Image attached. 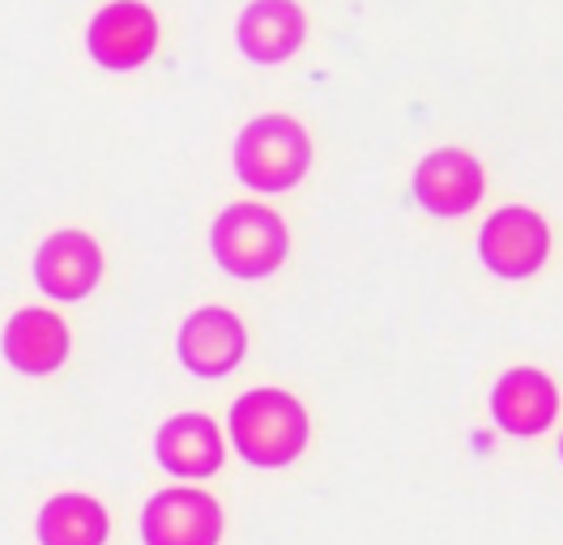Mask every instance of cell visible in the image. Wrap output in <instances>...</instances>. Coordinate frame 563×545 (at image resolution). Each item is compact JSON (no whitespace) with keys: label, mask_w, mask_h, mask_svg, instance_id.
Returning a JSON list of instances; mask_svg holds the SVG:
<instances>
[{"label":"cell","mask_w":563,"mask_h":545,"mask_svg":"<svg viewBox=\"0 0 563 545\" xmlns=\"http://www.w3.org/2000/svg\"><path fill=\"white\" fill-rule=\"evenodd\" d=\"M308 435H312L308 409L282 388H252L231 405V440L256 469H282L299 460Z\"/></svg>","instance_id":"cell-1"},{"label":"cell","mask_w":563,"mask_h":545,"mask_svg":"<svg viewBox=\"0 0 563 545\" xmlns=\"http://www.w3.org/2000/svg\"><path fill=\"white\" fill-rule=\"evenodd\" d=\"M312 167V136L290 115H256L235 136V175L256 192H290Z\"/></svg>","instance_id":"cell-2"},{"label":"cell","mask_w":563,"mask_h":545,"mask_svg":"<svg viewBox=\"0 0 563 545\" xmlns=\"http://www.w3.org/2000/svg\"><path fill=\"white\" fill-rule=\"evenodd\" d=\"M213 260L231 277L240 281H256V277H269L286 265L290 256V231L274 209L256 201L227 204L218 218H213L210 231Z\"/></svg>","instance_id":"cell-3"},{"label":"cell","mask_w":563,"mask_h":545,"mask_svg":"<svg viewBox=\"0 0 563 545\" xmlns=\"http://www.w3.org/2000/svg\"><path fill=\"white\" fill-rule=\"evenodd\" d=\"M478 256L495 277L526 281L551 256V226L542 222V213H533L526 204H504L483 222Z\"/></svg>","instance_id":"cell-4"},{"label":"cell","mask_w":563,"mask_h":545,"mask_svg":"<svg viewBox=\"0 0 563 545\" xmlns=\"http://www.w3.org/2000/svg\"><path fill=\"white\" fill-rule=\"evenodd\" d=\"M145 545H218L222 542V508L197 486L158 490L141 511Z\"/></svg>","instance_id":"cell-5"},{"label":"cell","mask_w":563,"mask_h":545,"mask_svg":"<svg viewBox=\"0 0 563 545\" xmlns=\"http://www.w3.org/2000/svg\"><path fill=\"white\" fill-rule=\"evenodd\" d=\"M483 192H487L483 163L457 145L431 149L415 170V197L435 218H465L470 209H478Z\"/></svg>","instance_id":"cell-6"},{"label":"cell","mask_w":563,"mask_h":545,"mask_svg":"<svg viewBox=\"0 0 563 545\" xmlns=\"http://www.w3.org/2000/svg\"><path fill=\"white\" fill-rule=\"evenodd\" d=\"M86 47H90L95 65L111 68V73L141 68L158 47V18L141 0H111L107 9L95 13V22L86 31Z\"/></svg>","instance_id":"cell-7"},{"label":"cell","mask_w":563,"mask_h":545,"mask_svg":"<svg viewBox=\"0 0 563 545\" xmlns=\"http://www.w3.org/2000/svg\"><path fill=\"white\" fill-rule=\"evenodd\" d=\"M179 363L201 379L231 375L247 354V329L244 320L227 307H197L184 324H179Z\"/></svg>","instance_id":"cell-8"},{"label":"cell","mask_w":563,"mask_h":545,"mask_svg":"<svg viewBox=\"0 0 563 545\" xmlns=\"http://www.w3.org/2000/svg\"><path fill=\"white\" fill-rule=\"evenodd\" d=\"M99 277H103V247L86 231H56L38 243L35 281L43 294L77 303L99 286Z\"/></svg>","instance_id":"cell-9"},{"label":"cell","mask_w":563,"mask_h":545,"mask_svg":"<svg viewBox=\"0 0 563 545\" xmlns=\"http://www.w3.org/2000/svg\"><path fill=\"white\" fill-rule=\"evenodd\" d=\"M492 418L504 435H542L560 418V388L555 379L538 367H512L495 379L492 392Z\"/></svg>","instance_id":"cell-10"},{"label":"cell","mask_w":563,"mask_h":545,"mask_svg":"<svg viewBox=\"0 0 563 545\" xmlns=\"http://www.w3.org/2000/svg\"><path fill=\"white\" fill-rule=\"evenodd\" d=\"M0 349L9 358V367L22 375H52L65 367L73 349L69 324L56 311L43 307H22L13 311V320L0 333Z\"/></svg>","instance_id":"cell-11"},{"label":"cell","mask_w":563,"mask_h":545,"mask_svg":"<svg viewBox=\"0 0 563 545\" xmlns=\"http://www.w3.org/2000/svg\"><path fill=\"white\" fill-rule=\"evenodd\" d=\"M240 52L256 65H282L290 60L303 38H308V18L295 0H252L240 22H235Z\"/></svg>","instance_id":"cell-12"},{"label":"cell","mask_w":563,"mask_h":545,"mask_svg":"<svg viewBox=\"0 0 563 545\" xmlns=\"http://www.w3.org/2000/svg\"><path fill=\"white\" fill-rule=\"evenodd\" d=\"M154 456L167 474L176 477H213L227 460V447H222V431L218 422L206 413H176L158 426V440H154Z\"/></svg>","instance_id":"cell-13"},{"label":"cell","mask_w":563,"mask_h":545,"mask_svg":"<svg viewBox=\"0 0 563 545\" xmlns=\"http://www.w3.org/2000/svg\"><path fill=\"white\" fill-rule=\"evenodd\" d=\"M38 545H107L111 515L95 494H52L35 520Z\"/></svg>","instance_id":"cell-14"},{"label":"cell","mask_w":563,"mask_h":545,"mask_svg":"<svg viewBox=\"0 0 563 545\" xmlns=\"http://www.w3.org/2000/svg\"><path fill=\"white\" fill-rule=\"evenodd\" d=\"M560 456H563V440H560Z\"/></svg>","instance_id":"cell-15"}]
</instances>
